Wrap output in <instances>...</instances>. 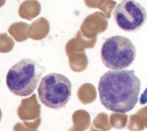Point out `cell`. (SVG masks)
Instances as JSON below:
<instances>
[{"label":"cell","instance_id":"cell-1","mask_svg":"<svg viewBox=\"0 0 147 131\" xmlns=\"http://www.w3.org/2000/svg\"><path fill=\"white\" fill-rule=\"evenodd\" d=\"M140 88V80L134 70L108 71L98 83L101 103L114 112H128L138 103Z\"/></svg>","mask_w":147,"mask_h":131},{"label":"cell","instance_id":"cell-2","mask_svg":"<svg viewBox=\"0 0 147 131\" xmlns=\"http://www.w3.org/2000/svg\"><path fill=\"white\" fill-rule=\"evenodd\" d=\"M44 68L36 61L24 58L14 64L6 76V85L9 90L17 96H28L35 90Z\"/></svg>","mask_w":147,"mask_h":131},{"label":"cell","instance_id":"cell-3","mask_svg":"<svg viewBox=\"0 0 147 131\" xmlns=\"http://www.w3.org/2000/svg\"><path fill=\"white\" fill-rule=\"evenodd\" d=\"M136 49L134 43L124 36H112L102 45L101 57L105 67L112 70L128 68L134 61Z\"/></svg>","mask_w":147,"mask_h":131},{"label":"cell","instance_id":"cell-4","mask_svg":"<svg viewBox=\"0 0 147 131\" xmlns=\"http://www.w3.org/2000/svg\"><path fill=\"white\" fill-rule=\"evenodd\" d=\"M40 102L47 107L60 109L70 100L71 96V84L70 80L58 73H52L44 76L38 88Z\"/></svg>","mask_w":147,"mask_h":131},{"label":"cell","instance_id":"cell-5","mask_svg":"<svg viewBox=\"0 0 147 131\" xmlns=\"http://www.w3.org/2000/svg\"><path fill=\"white\" fill-rule=\"evenodd\" d=\"M113 15L118 27L127 32L139 30L147 18L145 8L133 0H125L118 3L114 9Z\"/></svg>","mask_w":147,"mask_h":131},{"label":"cell","instance_id":"cell-6","mask_svg":"<svg viewBox=\"0 0 147 131\" xmlns=\"http://www.w3.org/2000/svg\"><path fill=\"white\" fill-rule=\"evenodd\" d=\"M140 104H141V105L147 104V88H146V89L144 91V93L141 94L140 99Z\"/></svg>","mask_w":147,"mask_h":131}]
</instances>
